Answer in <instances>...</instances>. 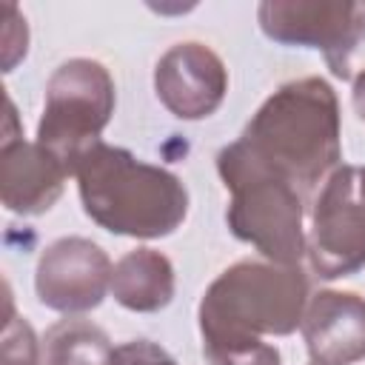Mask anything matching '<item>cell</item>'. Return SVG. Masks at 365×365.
<instances>
[{
  "mask_svg": "<svg viewBox=\"0 0 365 365\" xmlns=\"http://www.w3.org/2000/svg\"><path fill=\"white\" fill-rule=\"evenodd\" d=\"M111 351L114 345L100 325L83 317H66L46 331L40 365H106Z\"/></svg>",
  "mask_w": 365,
  "mask_h": 365,
  "instance_id": "obj_13",
  "label": "cell"
},
{
  "mask_svg": "<svg viewBox=\"0 0 365 365\" xmlns=\"http://www.w3.org/2000/svg\"><path fill=\"white\" fill-rule=\"evenodd\" d=\"M117 106L108 68L91 57H71L54 68L46 83L37 143L57 154L68 171L77 157L100 140Z\"/></svg>",
  "mask_w": 365,
  "mask_h": 365,
  "instance_id": "obj_4",
  "label": "cell"
},
{
  "mask_svg": "<svg viewBox=\"0 0 365 365\" xmlns=\"http://www.w3.org/2000/svg\"><path fill=\"white\" fill-rule=\"evenodd\" d=\"M6 319H3V342H0V365H40V342L29 319L14 311L11 291L6 282Z\"/></svg>",
  "mask_w": 365,
  "mask_h": 365,
  "instance_id": "obj_14",
  "label": "cell"
},
{
  "mask_svg": "<svg viewBox=\"0 0 365 365\" xmlns=\"http://www.w3.org/2000/svg\"><path fill=\"white\" fill-rule=\"evenodd\" d=\"M83 211L117 237L160 240L188 217V188L168 168L137 160L128 148L91 143L74 163Z\"/></svg>",
  "mask_w": 365,
  "mask_h": 365,
  "instance_id": "obj_2",
  "label": "cell"
},
{
  "mask_svg": "<svg viewBox=\"0 0 365 365\" xmlns=\"http://www.w3.org/2000/svg\"><path fill=\"white\" fill-rule=\"evenodd\" d=\"M305 257L319 279H342L365 268L362 168L339 165L322 182L311 211Z\"/></svg>",
  "mask_w": 365,
  "mask_h": 365,
  "instance_id": "obj_7",
  "label": "cell"
},
{
  "mask_svg": "<svg viewBox=\"0 0 365 365\" xmlns=\"http://www.w3.org/2000/svg\"><path fill=\"white\" fill-rule=\"evenodd\" d=\"M308 277L299 265L242 259L225 268L197 308L202 342L237 336H288L302 325Z\"/></svg>",
  "mask_w": 365,
  "mask_h": 365,
  "instance_id": "obj_3",
  "label": "cell"
},
{
  "mask_svg": "<svg viewBox=\"0 0 365 365\" xmlns=\"http://www.w3.org/2000/svg\"><path fill=\"white\" fill-rule=\"evenodd\" d=\"M339 100L328 80L282 83L245 123L242 134L217 154V174L254 171L294 185L302 197L342 163Z\"/></svg>",
  "mask_w": 365,
  "mask_h": 365,
  "instance_id": "obj_1",
  "label": "cell"
},
{
  "mask_svg": "<svg viewBox=\"0 0 365 365\" xmlns=\"http://www.w3.org/2000/svg\"><path fill=\"white\" fill-rule=\"evenodd\" d=\"M154 91L177 120H205L228 94V68L214 48L185 40L157 60Z\"/></svg>",
  "mask_w": 365,
  "mask_h": 365,
  "instance_id": "obj_9",
  "label": "cell"
},
{
  "mask_svg": "<svg viewBox=\"0 0 365 365\" xmlns=\"http://www.w3.org/2000/svg\"><path fill=\"white\" fill-rule=\"evenodd\" d=\"M299 331L314 365H354L365 359V297L334 288L314 294Z\"/></svg>",
  "mask_w": 365,
  "mask_h": 365,
  "instance_id": "obj_10",
  "label": "cell"
},
{
  "mask_svg": "<svg viewBox=\"0 0 365 365\" xmlns=\"http://www.w3.org/2000/svg\"><path fill=\"white\" fill-rule=\"evenodd\" d=\"M174 265L154 248H134L114 262L111 297L137 314H154L174 299Z\"/></svg>",
  "mask_w": 365,
  "mask_h": 365,
  "instance_id": "obj_12",
  "label": "cell"
},
{
  "mask_svg": "<svg viewBox=\"0 0 365 365\" xmlns=\"http://www.w3.org/2000/svg\"><path fill=\"white\" fill-rule=\"evenodd\" d=\"M259 29L279 46L317 48L339 80L365 68V3L348 0H265L257 9Z\"/></svg>",
  "mask_w": 365,
  "mask_h": 365,
  "instance_id": "obj_6",
  "label": "cell"
},
{
  "mask_svg": "<svg viewBox=\"0 0 365 365\" xmlns=\"http://www.w3.org/2000/svg\"><path fill=\"white\" fill-rule=\"evenodd\" d=\"M111 259L86 237H60L43 248L34 268L40 305L66 317L97 308L111 291Z\"/></svg>",
  "mask_w": 365,
  "mask_h": 365,
  "instance_id": "obj_8",
  "label": "cell"
},
{
  "mask_svg": "<svg viewBox=\"0 0 365 365\" xmlns=\"http://www.w3.org/2000/svg\"><path fill=\"white\" fill-rule=\"evenodd\" d=\"M220 180L231 191L225 208L231 234L254 245L268 262L299 265L308 251L302 194L277 177L254 171H228Z\"/></svg>",
  "mask_w": 365,
  "mask_h": 365,
  "instance_id": "obj_5",
  "label": "cell"
},
{
  "mask_svg": "<svg viewBox=\"0 0 365 365\" xmlns=\"http://www.w3.org/2000/svg\"><path fill=\"white\" fill-rule=\"evenodd\" d=\"M202 354L211 365H279V351L262 342V336L202 342Z\"/></svg>",
  "mask_w": 365,
  "mask_h": 365,
  "instance_id": "obj_15",
  "label": "cell"
},
{
  "mask_svg": "<svg viewBox=\"0 0 365 365\" xmlns=\"http://www.w3.org/2000/svg\"><path fill=\"white\" fill-rule=\"evenodd\" d=\"M362 180H365V168H362Z\"/></svg>",
  "mask_w": 365,
  "mask_h": 365,
  "instance_id": "obj_19",
  "label": "cell"
},
{
  "mask_svg": "<svg viewBox=\"0 0 365 365\" xmlns=\"http://www.w3.org/2000/svg\"><path fill=\"white\" fill-rule=\"evenodd\" d=\"M106 365H177V359L151 339H131L117 345Z\"/></svg>",
  "mask_w": 365,
  "mask_h": 365,
  "instance_id": "obj_17",
  "label": "cell"
},
{
  "mask_svg": "<svg viewBox=\"0 0 365 365\" xmlns=\"http://www.w3.org/2000/svg\"><path fill=\"white\" fill-rule=\"evenodd\" d=\"M351 100H354V111H356V117L365 123V68L354 77V94H351Z\"/></svg>",
  "mask_w": 365,
  "mask_h": 365,
  "instance_id": "obj_18",
  "label": "cell"
},
{
  "mask_svg": "<svg viewBox=\"0 0 365 365\" xmlns=\"http://www.w3.org/2000/svg\"><path fill=\"white\" fill-rule=\"evenodd\" d=\"M3 14V71H11L29 51V26L14 3H6Z\"/></svg>",
  "mask_w": 365,
  "mask_h": 365,
  "instance_id": "obj_16",
  "label": "cell"
},
{
  "mask_svg": "<svg viewBox=\"0 0 365 365\" xmlns=\"http://www.w3.org/2000/svg\"><path fill=\"white\" fill-rule=\"evenodd\" d=\"M68 177V165L37 140H14L0 145V200L11 214H46L60 200Z\"/></svg>",
  "mask_w": 365,
  "mask_h": 365,
  "instance_id": "obj_11",
  "label": "cell"
}]
</instances>
